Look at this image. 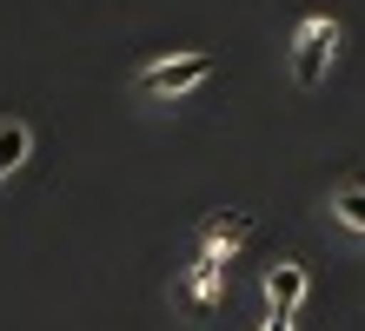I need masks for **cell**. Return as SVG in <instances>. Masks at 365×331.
<instances>
[{
    "label": "cell",
    "instance_id": "1",
    "mask_svg": "<svg viewBox=\"0 0 365 331\" xmlns=\"http://www.w3.org/2000/svg\"><path fill=\"white\" fill-rule=\"evenodd\" d=\"M332 53H339V20H306V27L292 33V80L319 86L326 66H332Z\"/></svg>",
    "mask_w": 365,
    "mask_h": 331
},
{
    "label": "cell",
    "instance_id": "2",
    "mask_svg": "<svg viewBox=\"0 0 365 331\" xmlns=\"http://www.w3.org/2000/svg\"><path fill=\"white\" fill-rule=\"evenodd\" d=\"M206 80H212V53H180V60L146 66V73H140V93L146 100H180V93H192V86H206Z\"/></svg>",
    "mask_w": 365,
    "mask_h": 331
},
{
    "label": "cell",
    "instance_id": "3",
    "mask_svg": "<svg viewBox=\"0 0 365 331\" xmlns=\"http://www.w3.org/2000/svg\"><path fill=\"white\" fill-rule=\"evenodd\" d=\"M266 305L272 312H299V305H306V265H292V258H279L272 272H266Z\"/></svg>",
    "mask_w": 365,
    "mask_h": 331
},
{
    "label": "cell",
    "instance_id": "4",
    "mask_svg": "<svg viewBox=\"0 0 365 331\" xmlns=\"http://www.w3.org/2000/svg\"><path fill=\"white\" fill-rule=\"evenodd\" d=\"M220 272H226V258L200 246V258H192V272H186V305L192 312H206V305L220 298Z\"/></svg>",
    "mask_w": 365,
    "mask_h": 331
},
{
    "label": "cell",
    "instance_id": "5",
    "mask_svg": "<svg viewBox=\"0 0 365 331\" xmlns=\"http://www.w3.org/2000/svg\"><path fill=\"white\" fill-rule=\"evenodd\" d=\"M246 232H252V219H246V212H220V219H206V252H220V258H226Z\"/></svg>",
    "mask_w": 365,
    "mask_h": 331
},
{
    "label": "cell",
    "instance_id": "6",
    "mask_svg": "<svg viewBox=\"0 0 365 331\" xmlns=\"http://www.w3.org/2000/svg\"><path fill=\"white\" fill-rule=\"evenodd\" d=\"M27 146H34V132L20 126V120H0V179H7V172L27 159Z\"/></svg>",
    "mask_w": 365,
    "mask_h": 331
},
{
    "label": "cell",
    "instance_id": "7",
    "mask_svg": "<svg viewBox=\"0 0 365 331\" xmlns=\"http://www.w3.org/2000/svg\"><path fill=\"white\" fill-rule=\"evenodd\" d=\"M332 212L346 219L352 232H365V192H339V199H332Z\"/></svg>",
    "mask_w": 365,
    "mask_h": 331
},
{
    "label": "cell",
    "instance_id": "8",
    "mask_svg": "<svg viewBox=\"0 0 365 331\" xmlns=\"http://www.w3.org/2000/svg\"><path fill=\"white\" fill-rule=\"evenodd\" d=\"M259 331H292V318H286V312H272V318H266Z\"/></svg>",
    "mask_w": 365,
    "mask_h": 331
}]
</instances>
